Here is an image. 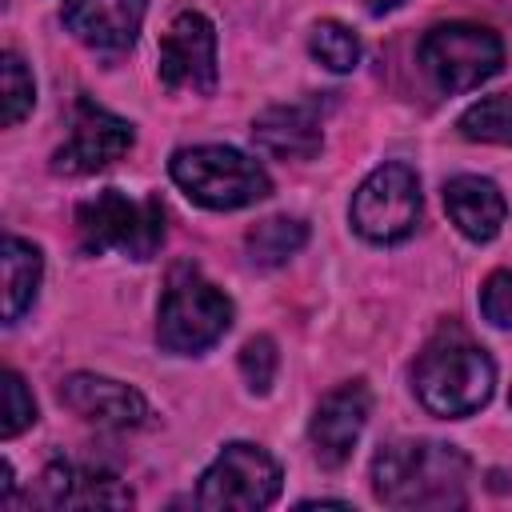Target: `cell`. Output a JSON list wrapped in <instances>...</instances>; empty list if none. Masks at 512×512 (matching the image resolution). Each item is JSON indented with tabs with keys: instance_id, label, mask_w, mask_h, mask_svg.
Returning a JSON list of instances; mask_svg holds the SVG:
<instances>
[{
	"instance_id": "cell-13",
	"label": "cell",
	"mask_w": 512,
	"mask_h": 512,
	"mask_svg": "<svg viewBox=\"0 0 512 512\" xmlns=\"http://www.w3.org/2000/svg\"><path fill=\"white\" fill-rule=\"evenodd\" d=\"M148 0H64V28L92 52H128L140 36Z\"/></svg>"
},
{
	"instance_id": "cell-5",
	"label": "cell",
	"mask_w": 512,
	"mask_h": 512,
	"mask_svg": "<svg viewBox=\"0 0 512 512\" xmlns=\"http://www.w3.org/2000/svg\"><path fill=\"white\" fill-rule=\"evenodd\" d=\"M76 240L80 252H124L128 260H152L164 244V208L156 196H128L120 188H104L76 208Z\"/></svg>"
},
{
	"instance_id": "cell-17",
	"label": "cell",
	"mask_w": 512,
	"mask_h": 512,
	"mask_svg": "<svg viewBox=\"0 0 512 512\" xmlns=\"http://www.w3.org/2000/svg\"><path fill=\"white\" fill-rule=\"evenodd\" d=\"M0 268H4V324H16L36 304V292L44 280V256L32 240L4 236Z\"/></svg>"
},
{
	"instance_id": "cell-8",
	"label": "cell",
	"mask_w": 512,
	"mask_h": 512,
	"mask_svg": "<svg viewBox=\"0 0 512 512\" xmlns=\"http://www.w3.org/2000/svg\"><path fill=\"white\" fill-rule=\"evenodd\" d=\"M348 220L368 244H400L420 224V180L408 164L388 160L372 168L352 192Z\"/></svg>"
},
{
	"instance_id": "cell-6",
	"label": "cell",
	"mask_w": 512,
	"mask_h": 512,
	"mask_svg": "<svg viewBox=\"0 0 512 512\" xmlns=\"http://www.w3.org/2000/svg\"><path fill=\"white\" fill-rule=\"evenodd\" d=\"M420 68L440 92H472L504 68V44L484 24L448 20L424 32Z\"/></svg>"
},
{
	"instance_id": "cell-14",
	"label": "cell",
	"mask_w": 512,
	"mask_h": 512,
	"mask_svg": "<svg viewBox=\"0 0 512 512\" xmlns=\"http://www.w3.org/2000/svg\"><path fill=\"white\" fill-rule=\"evenodd\" d=\"M252 144L276 160H312L324 148V116L316 100L272 104L252 120Z\"/></svg>"
},
{
	"instance_id": "cell-16",
	"label": "cell",
	"mask_w": 512,
	"mask_h": 512,
	"mask_svg": "<svg viewBox=\"0 0 512 512\" xmlns=\"http://www.w3.org/2000/svg\"><path fill=\"white\" fill-rule=\"evenodd\" d=\"M40 500L52 508H128L132 488L104 468H76V464H48L40 476Z\"/></svg>"
},
{
	"instance_id": "cell-9",
	"label": "cell",
	"mask_w": 512,
	"mask_h": 512,
	"mask_svg": "<svg viewBox=\"0 0 512 512\" xmlns=\"http://www.w3.org/2000/svg\"><path fill=\"white\" fill-rule=\"evenodd\" d=\"M160 84L168 92H196V96H212L216 80H220V64H216V24L196 12L184 8L168 20L164 36H160Z\"/></svg>"
},
{
	"instance_id": "cell-4",
	"label": "cell",
	"mask_w": 512,
	"mask_h": 512,
	"mask_svg": "<svg viewBox=\"0 0 512 512\" xmlns=\"http://www.w3.org/2000/svg\"><path fill=\"white\" fill-rule=\"evenodd\" d=\"M228 328L232 300L196 264H176L156 308V344L172 356H200L224 340Z\"/></svg>"
},
{
	"instance_id": "cell-2",
	"label": "cell",
	"mask_w": 512,
	"mask_h": 512,
	"mask_svg": "<svg viewBox=\"0 0 512 512\" xmlns=\"http://www.w3.org/2000/svg\"><path fill=\"white\" fill-rule=\"evenodd\" d=\"M412 388L424 412L440 420H464L492 400L496 364L468 336H440L420 352L412 368Z\"/></svg>"
},
{
	"instance_id": "cell-10",
	"label": "cell",
	"mask_w": 512,
	"mask_h": 512,
	"mask_svg": "<svg viewBox=\"0 0 512 512\" xmlns=\"http://www.w3.org/2000/svg\"><path fill=\"white\" fill-rule=\"evenodd\" d=\"M132 144H136V132L124 116L80 96L76 112H72V132L52 152V172L56 176H92V172L116 164Z\"/></svg>"
},
{
	"instance_id": "cell-23",
	"label": "cell",
	"mask_w": 512,
	"mask_h": 512,
	"mask_svg": "<svg viewBox=\"0 0 512 512\" xmlns=\"http://www.w3.org/2000/svg\"><path fill=\"white\" fill-rule=\"evenodd\" d=\"M276 368H280V352H276V340L272 336H252L240 348V376H244V384H248L252 396H264L272 388Z\"/></svg>"
},
{
	"instance_id": "cell-22",
	"label": "cell",
	"mask_w": 512,
	"mask_h": 512,
	"mask_svg": "<svg viewBox=\"0 0 512 512\" xmlns=\"http://www.w3.org/2000/svg\"><path fill=\"white\" fill-rule=\"evenodd\" d=\"M0 396H4V408H0V436L12 440V436H20L24 428L36 424V400H32L24 376L12 372V368H4V376H0Z\"/></svg>"
},
{
	"instance_id": "cell-12",
	"label": "cell",
	"mask_w": 512,
	"mask_h": 512,
	"mask_svg": "<svg viewBox=\"0 0 512 512\" xmlns=\"http://www.w3.org/2000/svg\"><path fill=\"white\" fill-rule=\"evenodd\" d=\"M60 404L100 428H140L152 420L144 392L100 372H72L60 380Z\"/></svg>"
},
{
	"instance_id": "cell-11",
	"label": "cell",
	"mask_w": 512,
	"mask_h": 512,
	"mask_svg": "<svg viewBox=\"0 0 512 512\" xmlns=\"http://www.w3.org/2000/svg\"><path fill=\"white\" fill-rule=\"evenodd\" d=\"M368 412H372V392L364 380H348L316 404V412L308 420V444H312V456L320 468L336 472L352 460V448L360 444Z\"/></svg>"
},
{
	"instance_id": "cell-19",
	"label": "cell",
	"mask_w": 512,
	"mask_h": 512,
	"mask_svg": "<svg viewBox=\"0 0 512 512\" xmlns=\"http://www.w3.org/2000/svg\"><path fill=\"white\" fill-rule=\"evenodd\" d=\"M456 128L464 140H476V144H512V92H496L468 104Z\"/></svg>"
},
{
	"instance_id": "cell-1",
	"label": "cell",
	"mask_w": 512,
	"mask_h": 512,
	"mask_svg": "<svg viewBox=\"0 0 512 512\" xmlns=\"http://www.w3.org/2000/svg\"><path fill=\"white\" fill-rule=\"evenodd\" d=\"M472 460L448 440L408 436L380 444L372 456V492L400 512H448L468 504Z\"/></svg>"
},
{
	"instance_id": "cell-25",
	"label": "cell",
	"mask_w": 512,
	"mask_h": 512,
	"mask_svg": "<svg viewBox=\"0 0 512 512\" xmlns=\"http://www.w3.org/2000/svg\"><path fill=\"white\" fill-rule=\"evenodd\" d=\"M404 0H368V12L372 16H384V12H392V8H400Z\"/></svg>"
},
{
	"instance_id": "cell-18",
	"label": "cell",
	"mask_w": 512,
	"mask_h": 512,
	"mask_svg": "<svg viewBox=\"0 0 512 512\" xmlns=\"http://www.w3.org/2000/svg\"><path fill=\"white\" fill-rule=\"evenodd\" d=\"M304 244H308V224L296 216H268L256 228H248V236H244V252L256 268L288 264Z\"/></svg>"
},
{
	"instance_id": "cell-24",
	"label": "cell",
	"mask_w": 512,
	"mask_h": 512,
	"mask_svg": "<svg viewBox=\"0 0 512 512\" xmlns=\"http://www.w3.org/2000/svg\"><path fill=\"white\" fill-rule=\"evenodd\" d=\"M480 312L488 324L512 328V272H504V268L488 272V280L480 284Z\"/></svg>"
},
{
	"instance_id": "cell-15",
	"label": "cell",
	"mask_w": 512,
	"mask_h": 512,
	"mask_svg": "<svg viewBox=\"0 0 512 512\" xmlns=\"http://www.w3.org/2000/svg\"><path fill=\"white\" fill-rule=\"evenodd\" d=\"M444 208H448V220L460 228V236H468L472 244L496 240L508 220L504 192L488 176H472V172L452 176L444 184Z\"/></svg>"
},
{
	"instance_id": "cell-7",
	"label": "cell",
	"mask_w": 512,
	"mask_h": 512,
	"mask_svg": "<svg viewBox=\"0 0 512 512\" xmlns=\"http://www.w3.org/2000/svg\"><path fill=\"white\" fill-rule=\"evenodd\" d=\"M284 472L272 452L248 440H232L216 452L196 484V504L212 512H256L280 496Z\"/></svg>"
},
{
	"instance_id": "cell-21",
	"label": "cell",
	"mask_w": 512,
	"mask_h": 512,
	"mask_svg": "<svg viewBox=\"0 0 512 512\" xmlns=\"http://www.w3.org/2000/svg\"><path fill=\"white\" fill-rule=\"evenodd\" d=\"M0 88H4V96H0V104H4V128H16L28 112H32V104H36V84H32V72H28V64L16 56V52H4L0 56Z\"/></svg>"
},
{
	"instance_id": "cell-3",
	"label": "cell",
	"mask_w": 512,
	"mask_h": 512,
	"mask_svg": "<svg viewBox=\"0 0 512 512\" xmlns=\"http://www.w3.org/2000/svg\"><path fill=\"white\" fill-rule=\"evenodd\" d=\"M172 184L208 212H236L248 204H260L272 192V180L264 164L244 156L228 144H192L176 148L168 160Z\"/></svg>"
},
{
	"instance_id": "cell-20",
	"label": "cell",
	"mask_w": 512,
	"mask_h": 512,
	"mask_svg": "<svg viewBox=\"0 0 512 512\" xmlns=\"http://www.w3.org/2000/svg\"><path fill=\"white\" fill-rule=\"evenodd\" d=\"M308 48L328 72H352L360 64V52H364L360 36L340 20H320L312 28V36H308Z\"/></svg>"
}]
</instances>
